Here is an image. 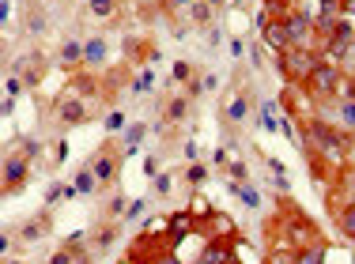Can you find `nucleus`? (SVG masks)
Listing matches in <instances>:
<instances>
[{"label":"nucleus","instance_id":"nucleus-42","mask_svg":"<svg viewBox=\"0 0 355 264\" xmlns=\"http://www.w3.org/2000/svg\"><path fill=\"white\" fill-rule=\"evenodd\" d=\"M98 257H95V253H91V245H83V249H80V257H76V264H95Z\"/></svg>","mask_w":355,"mask_h":264},{"label":"nucleus","instance_id":"nucleus-41","mask_svg":"<svg viewBox=\"0 0 355 264\" xmlns=\"http://www.w3.org/2000/svg\"><path fill=\"white\" fill-rule=\"evenodd\" d=\"M208 46H212V49L223 46V30H219V27H208Z\"/></svg>","mask_w":355,"mask_h":264},{"label":"nucleus","instance_id":"nucleus-10","mask_svg":"<svg viewBox=\"0 0 355 264\" xmlns=\"http://www.w3.org/2000/svg\"><path fill=\"white\" fill-rule=\"evenodd\" d=\"M261 42H265L268 49H276V53H284V49H291V38H287V27H284V19H268L265 27H261Z\"/></svg>","mask_w":355,"mask_h":264},{"label":"nucleus","instance_id":"nucleus-34","mask_svg":"<svg viewBox=\"0 0 355 264\" xmlns=\"http://www.w3.org/2000/svg\"><path fill=\"white\" fill-rule=\"evenodd\" d=\"M151 87H155V76H151L148 68H140V76L132 80V91H137V95H144V91H151Z\"/></svg>","mask_w":355,"mask_h":264},{"label":"nucleus","instance_id":"nucleus-16","mask_svg":"<svg viewBox=\"0 0 355 264\" xmlns=\"http://www.w3.org/2000/svg\"><path fill=\"white\" fill-rule=\"evenodd\" d=\"M148 132H151V129H148L144 121H132L129 129L121 132V143H125V148H121V155H125V159H132V155H137V148H140L144 140H148Z\"/></svg>","mask_w":355,"mask_h":264},{"label":"nucleus","instance_id":"nucleus-11","mask_svg":"<svg viewBox=\"0 0 355 264\" xmlns=\"http://www.w3.org/2000/svg\"><path fill=\"white\" fill-rule=\"evenodd\" d=\"M200 261H208V264H234L239 257H234V249H231V238H212V242L205 245V253H200Z\"/></svg>","mask_w":355,"mask_h":264},{"label":"nucleus","instance_id":"nucleus-32","mask_svg":"<svg viewBox=\"0 0 355 264\" xmlns=\"http://www.w3.org/2000/svg\"><path fill=\"white\" fill-rule=\"evenodd\" d=\"M23 91H27V83H23L19 76H12V72H8V80H4V95H8V98H19Z\"/></svg>","mask_w":355,"mask_h":264},{"label":"nucleus","instance_id":"nucleus-27","mask_svg":"<svg viewBox=\"0 0 355 264\" xmlns=\"http://www.w3.org/2000/svg\"><path fill=\"white\" fill-rule=\"evenodd\" d=\"M151 189H155V197H171L174 174H155V177H151Z\"/></svg>","mask_w":355,"mask_h":264},{"label":"nucleus","instance_id":"nucleus-30","mask_svg":"<svg viewBox=\"0 0 355 264\" xmlns=\"http://www.w3.org/2000/svg\"><path fill=\"white\" fill-rule=\"evenodd\" d=\"M171 80H174V83H189V80H193V64H189V61H174V64H171Z\"/></svg>","mask_w":355,"mask_h":264},{"label":"nucleus","instance_id":"nucleus-47","mask_svg":"<svg viewBox=\"0 0 355 264\" xmlns=\"http://www.w3.org/2000/svg\"><path fill=\"white\" fill-rule=\"evenodd\" d=\"M185 159H189V163H197V143H193V140L185 143Z\"/></svg>","mask_w":355,"mask_h":264},{"label":"nucleus","instance_id":"nucleus-46","mask_svg":"<svg viewBox=\"0 0 355 264\" xmlns=\"http://www.w3.org/2000/svg\"><path fill=\"white\" fill-rule=\"evenodd\" d=\"M212 163H216V166H227V148H216V155H212Z\"/></svg>","mask_w":355,"mask_h":264},{"label":"nucleus","instance_id":"nucleus-43","mask_svg":"<svg viewBox=\"0 0 355 264\" xmlns=\"http://www.w3.org/2000/svg\"><path fill=\"white\" fill-rule=\"evenodd\" d=\"M144 174H148V177L163 174V170H159V159H148V163H144Z\"/></svg>","mask_w":355,"mask_h":264},{"label":"nucleus","instance_id":"nucleus-17","mask_svg":"<svg viewBox=\"0 0 355 264\" xmlns=\"http://www.w3.org/2000/svg\"><path fill=\"white\" fill-rule=\"evenodd\" d=\"M189 95H174V98H166V106H163V121L166 125H171V129H174V125H182L185 121V117H189Z\"/></svg>","mask_w":355,"mask_h":264},{"label":"nucleus","instance_id":"nucleus-24","mask_svg":"<svg viewBox=\"0 0 355 264\" xmlns=\"http://www.w3.org/2000/svg\"><path fill=\"white\" fill-rule=\"evenodd\" d=\"M265 264H295V249H291V245H272L268 257H265Z\"/></svg>","mask_w":355,"mask_h":264},{"label":"nucleus","instance_id":"nucleus-28","mask_svg":"<svg viewBox=\"0 0 355 264\" xmlns=\"http://www.w3.org/2000/svg\"><path fill=\"white\" fill-rule=\"evenodd\" d=\"M280 136H287L295 148H302V132H299V125H295L291 117H280Z\"/></svg>","mask_w":355,"mask_h":264},{"label":"nucleus","instance_id":"nucleus-5","mask_svg":"<svg viewBox=\"0 0 355 264\" xmlns=\"http://www.w3.org/2000/svg\"><path fill=\"white\" fill-rule=\"evenodd\" d=\"M27 177H31V159L8 148V155H4V197H15V193L27 185Z\"/></svg>","mask_w":355,"mask_h":264},{"label":"nucleus","instance_id":"nucleus-39","mask_svg":"<svg viewBox=\"0 0 355 264\" xmlns=\"http://www.w3.org/2000/svg\"><path fill=\"white\" fill-rule=\"evenodd\" d=\"M200 91H205V80H200V76H193V80L185 83V95H189V98H197Z\"/></svg>","mask_w":355,"mask_h":264},{"label":"nucleus","instance_id":"nucleus-8","mask_svg":"<svg viewBox=\"0 0 355 264\" xmlns=\"http://www.w3.org/2000/svg\"><path fill=\"white\" fill-rule=\"evenodd\" d=\"M117 159H125V155H114V151H110V148H103V151H98V155H91V159H87L103 189H106V185H114V182H117Z\"/></svg>","mask_w":355,"mask_h":264},{"label":"nucleus","instance_id":"nucleus-25","mask_svg":"<svg viewBox=\"0 0 355 264\" xmlns=\"http://www.w3.org/2000/svg\"><path fill=\"white\" fill-rule=\"evenodd\" d=\"M12 151H19V155H27L31 163H38V159H42V143H38V140H27V136H19V143H15Z\"/></svg>","mask_w":355,"mask_h":264},{"label":"nucleus","instance_id":"nucleus-49","mask_svg":"<svg viewBox=\"0 0 355 264\" xmlns=\"http://www.w3.org/2000/svg\"><path fill=\"white\" fill-rule=\"evenodd\" d=\"M208 4H212V8H223V0H208Z\"/></svg>","mask_w":355,"mask_h":264},{"label":"nucleus","instance_id":"nucleus-29","mask_svg":"<svg viewBox=\"0 0 355 264\" xmlns=\"http://www.w3.org/2000/svg\"><path fill=\"white\" fill-rule=\"evenodd\" d=\"M91 15H98V19H106V15L117 12V0H87Z\"/></svg>","mask_w":355,"mask_h":264},{"label":"nucleus","instance_id":"nucleus-31","mask_svg":"<svg viewBox=\"0 0 355 264\" xmlns=\"http://www.w3.org/2000/svg\"><path fill=\"white\" fill-rule=\"evenodd\" d=\"M103 125H106V132H125L129 125H125V114L121 109H110V114L103 117Z\"/></svg>","mask_w":355,"mask_h":264},{"label":"nucleus","instance_id":"nucleus-40","mask_svg":"<svg viewBox=\"0 0 355 264\" xmlns=\"http://www.w3.org/2000/svg\"><path fill=\"white\" fill-rule=\"evenodd\" d=\"M340 117H344V121H348L352 129H355V98H352V102H340Z\"/></svg>","mask_w":355,"mask_h":264},{"label":"nucleus","instance_id":"nucleus-9","mask_svg":"<svg viewBox=\"0 0 355 264\" xmlns=\"http://www.w3.org/2000/svg\"><path fill=\"white\" fill-rule=\"evenodd\" d=\"M49 231H53V215H49V208L46 211H38V215H31L27 223L19 227V242H42Z\"/></svg>","mask_w":355,"mask_h":264},{"label":"nucleus","instance_id":"nucleus-3","mask_svg":"<svg viewBox=\"0 0 355 264\" xmlns=\"http://www.w3.org/2000/svg\"><path fill=\"white\" fill-rule=\"evenodd\" d=\"M284 27H287V38H291V46H299V49H314L318 53V42H321V34L314 27V15L306 12V8H291V12L284 15ZM325 46V42H321Z\"/></svg>","mask_w":355,"mask_h":264},{"label":"nucleus","instance_id":"nucleus-7","mask_svg":"<svg viewBox=\"0 0 355 264\" xmlns=\"http://www.w3.org/2000/svg\"><path fill=\"white\" fill-rule=\"evenodd\" d=\"M46 57L42 53H19V61H8V72L19 76L27 87H35V83H42V76H46Z\"/></svg>","mask_w":355,"mask_h":264},{"label":"nucleus","instance_id":"nucleus-21","mask_svg":"<svg viewBox=\"0 0 355 264\" xmlns=\"http://www.w3.org/2000/svg\"><path fill=\"white\" fill-rule=\"evenodd\" d=\"M336 227L355 242V204H340V208H336Z\"/></svg>","mask_w":355,"mask_h":264},{"label":"nucleus","instance_id":"nucleus-33","mask_svg":"<svg viewBox=\"0 0 355 264\" xmlns=\"http://www.w3.org/2000/svg\"><path fill=\"white\" fill-rule=\"evenodd\" d=\"M27 34H31V38H42V34H46V15H42V12H31Z\"/></svg>","mask_w":355,"mask_h":264},{"label":"nucleus","instance_id":"nucleus-38","mask_svg":"<svg viewBox=\"0 0 355 264\" xmlns=\"http://www.w3.org/2000/svg\"><path fill=\"white\" fill-rule=\"evenodd\" d=\"M125 211H129V200H125L121 193H117V197L110 200V215H125Z\"/></svg>","mask_w":355,"mask_h":264},{"label":"nucleus","instance_id":"nucleus-14","mask_svg":"<svg viewBox=\"0 0 355 264\" xmlns=\"http://www.w3.org/2000/svg\"><path fill=\"white\" fill-rule=\"evenodd\" d=\"M185 12H189V23L197 30H208V27H216V12H219V8H212L208 0H193Z\"/></svg>","mask_w":355,"mask_h":264},{"label":"nucleus","instance_id":"nucleus-1","mask_svg":"<svg viewBox=\"0 0 355 264\" xmlns=\"http://www.w3.org/2000/svg\"><path fill=\"white\" fill-rule=\"evenodd\" d=\"M352 143H355V136H348L344 129H333V125L318 121V117H314V121H306V132H302V151H306V155L325 159V163H333V166L348 163Z\"/></svg>","mask_w":355,"mask_h":264},{"label":"nucleus","instance_id":"nucleus-20","mask_svg":"<svg viewBox=\"0 0 355 264\" xmlns=\"http://www.w3.org/2000/svg\"><path fill=\"white\" fill-rule=\"evenodd\" d=\"M325 261V242H310L302 249H295V264H321Z\"/></svg>","mask_w":355,"mask_h":264},{"label":"nucleus","instance_id":"nucleus-36","mask_svg":"<svg viewBox=\"0 0 355 264\" xmlns=\"http://www.w3.org/2000/svg\"><path fill=\"white\" fill-rule=\"evenodd\" d=\"M340 72H344V76H355V42H352L348 49H344V61H340Z\"/></svg>","mask_w":355,"mask_h":264},{"label":"nucleus","instance_id":"nucleus-44","mask_svg":"<svg viewBox=\"0 0 355 264\" xmlns=\"http://www.w3.org/2000/svg\"><path fill=\"white\" fill-rule=\"evenodd\" d=\"M0 114L12 117V114H15V98H8V95H4V102H0Z\"/></svg>","mask_w":355,"mask_h":264},{"label":"nucleus","instance_id":"nucleus-45","mask_svg":"<svg viewBox=\"0 0 355 264\" xmlns=\"http://www.w3.org/2000/svg\"><path fill=\"white\" fill-rule=\"evenodd\" d=\"M265 166H268V170H272V174H284V163H280V159H272V155H268V159H265Z\"/></svg>","mask_w":355,"mask_h":264},{"label":"nucleus","instance_id":"nucleus-4","mask_svg":"<svg viewBox=\"0 0 355 264\" xmlns=\"http://www.w3.org/2000/svg\"><path fill=\"white\" fill-rule=\"evenodd\" d=\"M340 64H329V61H318V68L310 72V80L302 87L310 91L314 98H336V83H340Z\"/></svg>","mask_w":355,"mask_h":264},{"label":"nucleus","instance_id":"nucleus-6","mask_svg":"<svg viewBox=\"0 0 355 264\" xmlns=\"http://www.w3.org/2000/svg\"><path fill=\"white\" fill-rule=\"evenodd\" d=\"M53 121L61 129H76V125H87L91 121V106L83 98H61L53 106Z\"/></svg>","mask_w":355,"mask_h":264},{"label":"nucleus","instance_id":"nucleus-18","mask_svg":"<svg viewBox=\"0 0 355 264\" xmlns=\"http://www.w3.org/2000/svg\"><path fill=\"white\" fill-rule=\"evenodd\" d=\"M57 64L61 68H80L83 64V42L80 38H64L61 53H57Z\"/></svg>","mask_w":355,"mask_h":264},{"label":"nucleus","instance_id":"nucleus-22","mask_svg":"<svg viewBox=\"0 0 355 264\" xmlns=\"http://www.w3.org/2000/svg\"><path fill=\"white\" fill-rule=\"evenodd\" d=\"M72 197H76V189H72V185H61V182H53V185L46 189V208H53L57 200H72Z\"/></svg>","mask_w":355,"mask_h":264},{"label":"nucleus","instance_id":"nucleus-2","mask_svg":"<svg viewBox=\"0 0 355 264\" xmlns=\"http://www.w3.org/2000/svg\"><path fill=\"white\" fill-rule=\"evenodd\" d=\"M321 61V53H314V49H299V46H291V49H284V53H276V72L284 76V83H306L310 80V72L318 68Z\"/></svg>","mask_w":355,"mask_h":264},{"label":"nucleus","instance_id":"nucleus-12","mask_svg":"<svg viewBox=\"0 0 355 264\" xmlns=\"http://www.w3.org/2000/svg\"><path fill=\"white\" fill-rule=\"evenodd\" d=\"M72 189H76V197H95L103 185H98V177H95V170H91V163H80V170H76V177H72Z\"/></svg>","mask_w":355,"mask_h":264},{"label":"nucleus","instance_id":"nucleus-48","mask_svg":"<svg viewBox=\"0 0 355 264\" xmlns=\"http://www.w3.org/2000/svg\"><path fill=\"white\" fill-rule=\"evenodd\" d=\"M193 0H171V8H189Z\"/></svg>","mask_w":355,"mask_h":264},{"label":"nucleus","instance_id":"nucleus-13","mask_svg":"<svg viewBox=\"0 0 355 264\" xmlns=\"http://www.w3.org/2000/svg\"><path fill=\"white\" fill-rule=\"evenodd\" d=\"M106 49H110V38H103V34L87 38V42H83V64H87V68H103L106 64Z\"/></svg>","mask_w":355,"mask_h":264},{"label":"nucleus","instance_id":"nucleus-19","mask_svg":"<svg viewBox=\"0 0 355 264\" xmlns=\"http://www.w3.org/2000/svg\"><path fill=\"white\" fill-rule=\"evenodd\" d=\"M246 114H250V98L246 95H227L223 102V117L231 125H239V121H246Z\"/></svg>","mask_w":355,"mask_h":264},{"label":"nucleus","instance_id":"nucleus-23","mask_svg":"<svg viewBox=\"0 0 355 264\" xmlns=\"http://www.w3.org/2000/svg\"><path fill=\"white\" fill-rule=\"evenodd\" d=\"M80 249H83V245H72V242H64L57 253H49V264H76V257H80Z\"/></svg>","mask_w":355,"mask_h":264},{"label":"nucleus","instance_id":"nucleus-50","mask_svg":"<svg viewBox=\"0 0 355 264\" xmlns=\"http://www.w3.org/2000/svg\"><path fill=\"white\" fill-rule=\"evenodd\" d=\"M4 264H23V261H4Z\"/></svg>","mask_w":355,"mask_h":264},{"label":"nucleus","instance_id":"nucleus-26","mask_svg":"<svg viewBox=\"0 0 355 264\" xmlns=\"http://www.w3.org/2000/svg\"><path fill=\"white\" fill-rule=\"evenodd\" d=\"M185 182H189L193 189H200V185L208 182V166L205 163H189V170H185Z\"/></svg>","mask_w":355,"mask_h":264},{"label":"nucleus","instance_id":"nucleus-15","mask_svg":"<svg viewBox=\"0 0 355 264\" xmlns=\"http://www.w3.org/2000/svg\"><path fill=\"white\" fill-rule=\"evenodd\" d=\"M117 234H121V223H103L95 234H91V253H95V257H103L110 245L117 242Z\"/></svg>","mask_w":355,"mask_h":264},{"label":"nucleus","instance_id":"nucleus-35","mask_svg":"<svg viewBox=\"0 0 355 264\" xmlns=\"http://www.w3.org/2000/svg\"><path fill=\"white\" fill-rule=\"evenodd\" d=\"M144 211H148V200L140 197V200H132V204H129V211H125L121 219H125V223H132V219H140V215H144Z\"/></svg>","mask_w":355,"mask_h":264},{"label":"nucleus","instance_id":"nucleus-37","mask_svg":"<svg viewBox=\"0 0 355 264\" xmlns=\"http://www.w3.org/2000/svg\"><path fill=\"white\" fill-rule=\"evenodd\" d=\"M227 177H234V182H246V177H250V170L242 166V163H227Z\"/></svg>","mask_w":355,"mask_h":264}]
</instances>
